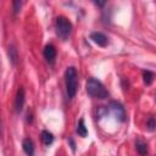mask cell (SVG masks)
I'll use <instances>...</instances> for the list:
<instances>
[{"label":"cell","instance_id":"cell-1","mask_svg":"<svg viewBox=\"0 0 156 156\" xmlns=\"http://www.w3.org/2000/svg\"><path fill=\"white\" fill-rule=\"evenodd\" d=\"M65 82H66V91L69 99L74 98L77 94V88H78V74L77 69L71 66L66 69L65 72Z\"/></svg>","mask_w":156,"mask_h":156},{"label":"cell","instance_id":"cell-2","mask_svg":"<svg viewBox=\"0 0 156 156\" xmlns=\"http://www.w3.org/2000/svg\"><path fill=\"white\" fill-rule=\"evenodd\" d=\"M85 88H87V93L91 98H95V99H105L108 95L104 84L100 80H98L96 78H89L87 80Z\"/></svg>","mask_w":156,"mask_h":156},{"label":"cell","instance_id":"cell-3","mask_svg":"<svg viewBox=\"0 0 156 156\" xmlns=\"http://www.w3.org/2000/svg\"><path fill=\"white\" fill-rule=\"evenodd\" d=\"M55 28H56V34L61 40H66L71 32H72V23L68 18H66L65 16H58L56 18V23H55Z\"/></svg>","mask_w":156,"mask_h":156},{"label":"cell","instance_id":"cell-4","mask_svg":"<svg viewBox=\"0 0 156 156\" xmlns=\"http://www.w3.org/2000/svg\"><path fill=\"white\" fill-rule=\"evenodd\" d=\"M110 110H111V112L115 115V117L118 119V121H121V122H123L124 119H126V111H124V107L119 104V102H116V101H112V102H110Z\"/></svg>","mask_w":156,"mask_h":156},{"label":"cell","instance_id":"cell-5","mask_svg":"<svg viewBox=\"0 0 156 156\" xmlns=\"http://www.w3.org/2000/svg\"><path fill=\"white\" fill-rule=\"evenodd\" d=\"M24 89L23 87H20L18 90H17V94H16V98H15V111L16 113H20L23 108V105H24Z\"/></svg>","mask_w":156,"mask_h":156},{"label":"cell","instance_id":"cell-6","mask_svg":"<svg viewBox=\"0 0 156 156\" xmlns=\"http://www.w3.org/2000/svg\"><path fill=\"white\" fill-rule=\"evenodd\" d=\"M90 39H91L95 44H98L99 46H102V48L108 44L107 37H106L104 33H101V32H93V33L90 34Z\"/></svg>","mask_w":156,"mask_h":156},{"label":"cell","instance_id":"cell-7","mask_svg":"<svg viewBox=\"0 0 156 156\" xmlns=\"http://www.w3.org/2000/svg\"><path fill=\"white\" fill-rule=\"evenodd\" d=\"M43 54H44L45 60H46L50 65H52V63L55 62V58H56V49H55V46H54V45L48 44V45L44 48Z\"/></svg>","mask_w":156,"mask_h":156},{"label":"cell","instance_id":"cell-8","mask_svg":"<svg viewBox=\"0 0 156 156\" xmlns=\"http://www.w3.org/2000/svg\"><path fill=\"white\" fill-rule=\"evenodd\" d=\"M22 147L27 156H34V144H33L32 139L26 138L22 143Z\"/></svg>","mask_w":156,"mask_h":156},{"label":"cell","instance_id":"cell-9","mask_svg":"<svg viewBox=\"0 0 156 156\" xmlns=\"http://www.w3.org/2000/svg\"><path fill=\"white\" fill-rule=\"evenodd\" d=\"M41 140H43V143H44L46 146L51 145L52 141H54V135H52V133H50L49 130H43V132H41Z\"/></svg>","mask_w":156,"mask_h":156},{"label":"cell","instance_id":"cell-10","mask_svg":"<svg viewBox=\"0 0 156 156\" xmlns=\"http://www.w3.org/2000/svg\"><path fill=\"white\" fill-rule=\"evenodd\" d=\"M135 147H136V151H138V154H139L140 156H146V154H147V145H146L144 141L136 140Z\"/></svg>","mask_w":156,"mask_h":156},{"label":"cell","instance_id":"cell-11","mask_svg":"<svg viewBox=\"0 0 156 156\" xmlns=\"http://www.w3.org/2000/svg\"><path fill=\"white\" fill-rule=\"evenodd\" d=\"M77 133H78V135H80L82 138H85V136L88 135V129H87V127H85V124H84V119H83V118H80L79 122H78Z\"/></svg>","mask_w":156,"mask_h":156},{"label":"cell","instance_id":"cell-12","mask_svg":"<svg viewBox=\"0 0 156 156\" xmlns=\"http://www.w3.org/2000/svg\"><path fill=\"white\" fill-rule=\"evenodd\" d=\"M9 57H10V60H11V62L13 65L17 63L18 55H17V50L15 49V46H9Z\"/></svg>","mask_w":156,"mask_h":156},{"label":"cell","instance_id":"cell-13","mask_svg":"<svg viewBox=\"0 0 156 156\" xmlns=\"http://www.w3.org/2000/svg\"><path fill=\"white\" fill-rule=\"evenodd\" d=\"M143 78H144V83L146 85H150L154 80V73L151 71H144L143 72Z\"/></svg>","mask_w":156,"mask_h":156},{"label":"cell","instance_id":"cell-14","mask_svg":"<svg viewBox=\"0 0 156 156\" xmlns=\"http://www.w3.org/2000/svg\"><path fill=\"white\" fill-rule=\"evenodd\" d=\"M146 126H147V129L149 130H155V128H156V118L155 117H150L149 119H147V122H146Z\"/></svg>","mask_w":156,"mask_h":156},{"label":"cell","instance_id":"cell-15","mask_svg":"<svg viewBox=\"0 0 156 156\" xmlns=\"http://www.w3.org/2000/svg\"><path fill=\"white\" fill-rule=\"evenodd\" d=\"M21 5H22L21 1H13V12H15V13H17V12L20 11Z\"/></svg>","mask_w":156,"mask_h":156},{"label":"cell","instance_id":"cell-16","mask_svg":"<svg viewBox=\"0 0 156 156\" xmlns=\"http://www.w3.org/2000/svg\"><path fill=\"white\" fill-rule=\"evenodd\" d=\"M68 141L71 143V147H72V150L74 151V150H76V145H74V141H73V139H72V138H69V139H68Z\"/></svg>","mask_w":156,"mask_h":156},{"label":"cell","instance_id":"cell-17","mask_svg":"<svg viewBox=\"0 0 156 156\" xmlns=\"http://www.w3.org/2000/svg\"><path fill=\"white\" fill-rule=\"evenodd\" d=\"M95 4H96V5H99V6H102V5H105V2H99V1H96Z\"/></svg>","mask_w":156,"mask_h":156}]
</instances>
